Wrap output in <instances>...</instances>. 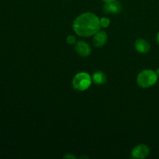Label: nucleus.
<instances>
[{"label": "nucleus", "instance_id": "nucleus-9", "mask_svg": "<svg viewBox=\"0 0 159 159\" xmlns=\"http://www.w3.org/2000/svg\"><path fill=\"white\" fill-rule=\"evenodd\" d=\"M92 79H93V82L95 84L102 85L103 84H105L106 82H107V75L102 71H96L93 75V76H92Z\"/></svg>", "mask_w": 159, "mask_h": 159}, {"label": "nucleus", "instance_id": "nucleus-1", "mask_svg": "<svg viewBox=\"0 0 159 159\" xmlns=\"http://www.w3.org/2000/svg\"><path fill=\"white\" fill-rule=\"evenodd\" d=\"M72 28L75 33L80 37H91L100 30L99 18L93 12H85L76 17Z\"/></svg>", "mask_w": 159, "mask_h": 159}, {"label": "nucleus", "instance_id": "nucleus-7", "mask_svg": "<svg viewBox=\"0 0 159 159\" xmlns=\"http://www.w3.org/2000/svg\"><path fill=\"white\" fill-rule=\"evenodd\" d=\"M108 37L105 31L99 30L93 35V42L96 48H102L107 43Z\"/></svg>", "mask_w": 159, "mask_h": 159}, {"label": "nucleus", "instance_id": "nucleus-6", "mask_svg": "<svg viewBox=\"0 0 159 159\" xmlns=\"http://www.w3.org/2000/svg\"><path fill=\"white\" fill-rule=\"evenodd\" d=\"M122 9V6L120 2L117 0L111 2L105 3L102 7V11L106 14H116L119 13Z\"/></svg>", "mask_w": 159, "mask_h": 159}, {"label": "nucleus", "instance_id": "nucleus-8", "mask_svg": "<svg viewBox=\"0 0 159 159\" xmlns=\"http://www.w3.org/2000/svg\"><path fill=\"white\" fill-rule=\"evenodd\" d=\"M134 48L141 54H147L151 49L150 43L144 39H138L134 43Z\"/></svg>", "mask_w": 159, "mask_h": 159}, {"label": "nucleus", "instance_id": "nucleus-10", "mask_svg": "<svg viewBox=\"0 0 159 159\" xmlns=\"http://www.w3.org/2000/svg\"><path fill=\"white\" fill-rule=\"evenodd\" d=\"M100 26L102 28H107L110 25V20L107 17H102L99 19Z\"/></svg>", "mask_w": 159, "mask_h": 159}, {"label": "nucleus", "instance_id": "nucleus-4", "mask_svg": "<svg viewBox=\"0 0 159 159\" xmlns=\"http://www.w3.org/2000/svg\"><path fill=\"white\" fill-rule=\"evenodd\" d=\"M150 153V149L145 144H138L132 150L131 156L135 159H144L147 158Z\"/></svg>", "mask_w": 159, "mask_h": 159}, {"label": "nucleus", "instance_id": "nucleus-11", "mask_svg": "<svg viewBox=\"0 0 159 159\" xmlns=\"http://www.w3.org/2000/svg\"><path fill=\"white\" fill-rule=\"evenodd\" d=\"M66 41L68 44L70 45H73V44H75L76 43V38L75 36L73 35H68L66 38Z\"/></svg>", "mask_w": 159, "mask_h": 159}, {"label": "nucleus", "instance_id": "nucleus-3", "mask_svg": "<svg viewBox=\"0 0 159 159\" xmlns=\"http://www.w3.org/2000/svg\"><path fill=\"white\" fill-rule=\"evenodd\" d=\"M91 75L85 71H82L74 76L72 79V86L75 89L78 91H85L88 89L92 85Z\"/></svg>", "mask_w": 159, "mask_h": 159}, {"label": "nucleus", "instance_id": "nucleus-2", "mask_svg": "<svg viewBox=\"0 0 159 159\" xmlns=\"http://www.w3.org/2000/svg\"><path fill=\"white\" fill-rule=\"evenodd\" d=\"M158 75L153 70L146 69L141 71L137 78V82L141 88H149L153 86L158 82Z\"/></svg>", "mask_w": 159, "mask_h": 159}, {"label": "nucleus", "instance_id": "nucleus-5", "mask_svg": "<svg viewBox=\"0 0 159 159\" xmlns=\"http://www.w3.org/2000/svg\"><path fill=\"white\" fill-rule=\"evenodd\" d=\"M75 50L76 53L81 57H88L90 55L92 52V50L89 43L83 40H79L76 42L75 45Z\"/></svg>", "mask_w": 159, "mask_h": 159}, {"label": "nucleus", "instance_id": "nucleus-14", "mask_svg": "<svg viewBox=\"0 0 159 159\" xmlns=\"http://www.w3.org/2000/svg\"><path fill=\"white\" fill-rule=\"evenodd\" d=\"M157 42H158L159 44V32L158 33V34H157Z\"/></svg>", "mask_w": 159, "mask_h": 159}, {"label": "nucleus", "instance_id": "nucleus-15", "mask_svg": "<svg viewBox=\"0 0 159 159\" xmlns=\"http://www.w3.org/2000/svg\"><path fill=\"white\" fill-rule=\"evenodd\" d=\"M156 74L158 75V76H159V68L156 70Z\"/></svg>", "mask_w": 159, "mask_h": 159}, {"label": "nucleus", "instance_id": "nucleus-13", "mask_svg": "<svg viewBox=\"0 0 159 159\" xmlns=\"http://www.w3.org/2000/svg\"><path fill=\"white\" fill-rule=\"evenodd\" d=\"M105 3H108V2H114L116 1V0H102Z\"/></svg>", "mask_w": 159, "mask_h": 159}, {"label": "nucleus", "instance_id": "nucleus-12", "mask_svg": "<svg viewBox=\"0 0 159 159\" xmlns=\"http://www.w3.org/2000/svg\"><path fill=\"white\" fill-rule=\"evenodd\" d=\"M64 158H71V159H74V158H76L75 156H74V155H66L64 156Z\"/></svg>", "mask_w": 159, "mask_h": 159}]
</instances>
